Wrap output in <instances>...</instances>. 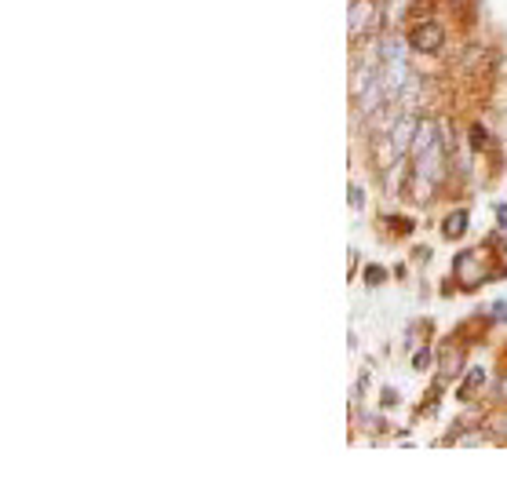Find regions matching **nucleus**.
<instances>
[{"mask_svg": "<svg viewBox=\"0 0 507 485\" xmlns=\"http://www.w3.org/2000/svg\"><path fill=\"white\" fill-rule=\"evenodd\" d=\"M471 142L474 146H489V132L486 128H471Z\"/></svg>", "mask_w": 507, "mask_h": 485, "instance_id": "10", "label": "nucleus"}, {"mask_svg": "<svg viewBox=\"0 0 507 485\" xmlns=\"http://www.w3.org/2000/svg\"><path fill=\"white\" fill-rule=\"evenodd\" d=\"M482 383H486V369H471V373H467V380H464V387H460V398H464V402H471V394L479 390Z\"/></svg>", "mask_w": 507, "mask_h": 485, "instance_id": "9", "label": "nucleus"}, {"mask_svg": "<svg viewBox=\"0 0 507 485\" xmlns=\"http://www.w3.org/2000/svg\"><path fill=\"white\" fill-rule=\"evenodd\" d=\"M464 230H467V212H453V216H445V227H442L445 237H464Z\"/></svg>", "mask_w": 507, "mask_h": 485, "instance_id": "8", "label": "nucleus"}, {"mask_svg": "<svg viewBox=\"0 0 507 485\" xmlns=\"http://www.w3.org/2000/svg\"><path fill=\"white\" fill-rule=\"evenodd\" d=\"M380 26V0H354L350 4V37L373 34Z\"/></svg>", "mask_w": 507, "mask_h": 485, "instance_id": "1", "label": "nucleus"}, {"mask_svg": "<svg viewBox=\"0 0 507 485\" xmlns=\"http://www.w3.org/2000/svg\"><path fill=\"white\" fill-rule=\"evenodd\" d=\"M395 58H409V55H405V44H402L398 37L380 41V63H395Z\"/></svg>", "mask_w": 507, "mask_h": 485, "instance_id": "7", "label": "nucleus"}, {"mask_svg": "<svg viewBox=\"0 0 507 485\" xmlns=\"http://www.w3.org/2000/svg\"><path fill=\"white\" fill-rule=\"evenodd\" d=\"M442 161H445V139H438L427 154L416 158V183H424V187L438 183V179H442Z\"/></svg>", "mask_w": 507, "mask_h": 485, "instance_id": "2", "label": "nucleus"}, {"mask_svg": "<svg viewBox=\"0 0 507 485\" xmlns=\"http://www.w3.org/2000/svg\"><path fill=\"white\" fill-rule=\"evenodd\" d=\"M365 281H369V285H380V281H383V270H380V266H369V270H365Z\"/></svg>", "mask_w": 507, "mask_h": 485, "instance_id": "11", "label": "nucleus"}, {"mask_svg": "<svg viewBox=\"0 0 507 485\" xmlns=\"http://www.w3.org/2000/svg\"><path fill=\"white\" fill-rule=\"evenodd\" d=\"M438 139H442V135H438V125H434V120H420V128H416V135H412V158L427 154V150H431Z\"/></svg>", "mask_w": 507, "mask_h": 485, "instance_id": "6", "label": "nucleus"}, {"mask_svg": "<svg viewBox=\"0 0 507 485\" xmlns=\"http://www.w3.org/2000/svg\"><path fill=\"white\" fill-rule=\"evenodd\" d=\"M416 128H420V117H416V113H405V117H398L395 125H391V132H387V142H391V154H395V158H402L405 150H412Z\"/></svg>", "mask_w": 507, "mask_h": 485, "instance_id": "3", "label": "nucleus"}, {"mask_svg": "<svg viewBox=\"0 0 507 485\" xmlns=\"http://www.w3.org/2000/svg\"><path fill=\"white\" fill-rule=\"evenodd\" d=\"M442 44H445V29L438 22H420L409 34V48H416V51H438Z\"/></svg>", "mask_w": 507, "mask_h": 485, "instance_id": "4", "label": "nucleus"}, {"mask_svg": "<svg viewBox=\"0 0 507 485\" xmlns=\"http://www.w3.org/2000/svg\"><path fill=\"white\" fill-rule=\"evenodd\" d=\"M453 270H457V278L464 281V285H479L482 281V259H479V252H460L457 256V263H453Z\"/></svg>", "mask_w": 507, "mask_h": 485, "instance_id": "5", "label": "nucleus"}]
</instances>
